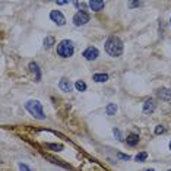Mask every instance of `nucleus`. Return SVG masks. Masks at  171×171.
<instances>
[{"label":"nucleus","instance_id":"f257e3e1","mask_svg":"<svg viewBox=\"0 0 171 171\" xmlns=\"http://www.w3.org/2000/svg\"><path fill=\"white\" fill-rule=\"evenodd\" d=\"M105 51L108 53L110 56L119 57L123 53V41L116 35H110L108 40L105 41Z\"/></svg>","mask_w":171,"mask_h":171},{"label":"nucleus","instance_id":"f03ea898","mask_svg":"<svg viewBox=\"0 0 171 171\" xmlns=\"http://www.w3.org/2000/svg\"><path fill=\"white\" fill-rule=\"evenodd\" d=\"M25 108L28 110L29 113L32 114L34 117H37L40 120H44L45 119V116H44V111H43V105L41 102L37 100H31V101H26V104H25Z\"/></svg>","mask_w":171,"mask_h":171},{"label":"nucleus","instance_id":"7ed1b4c3","mask_svg":"<svg viewBox=\"0 0 171 171\" xmlns=\"http://www.w3.org/2000/svg\"><path fill=\"white\" fill-rule=\"evenodd\" d=\"M73 51H75L73 44L69 40H63V41H60V43L57 44V54L60 57H63V59H67V57L73 56Z\"/></svg>","mask_w":171,"mask_h":171},{"label":"nucleus","instance_id":"20e7f679","mask_svg":"<svg viewBox=\"0 0 171 171\" xmlns=\"http://www.w3.org/2000/svg\"><path fill=\"white\" fill-rule=\"evenodd\" d=\"M88 22H89V15L86 13L85 10H79V12L73 16V24H75L76 26H83V25L88 24Z\"/></svg>","mask_w":171,"mask_h":171},{"label":"nucleus","instance_id":"39448f33","mask_svg":"<svg viewBox=\"0 0 171 171\" xmlns=\"http://www.w3.org/2000/svg\"><path fill=\"white\" fill-rule=\"evenodd\" d=\"M50 19L56 25H59V26H63V25L66 24V19H64V16H63V13L60 10H53L51 13H50Z\"/></svg>","mask_w":171,"mask_h":171},{"label":"nucleus","instance_id":"423d86ee","mask_svg":"<svg viewBox=\"0 0 171 171\" xmlns=\"http://www.w3.org/2000/svg\"><path fill=\"white\" fill-rule=\"evenodd\" d=\"M98 54H100V51H98V48H95V47H88L83 51V57H85L86 60H89V62L95 60L98 57Z\"/></svg>","mask_w":171,"mask_h":171},{"label":"nucleus","instance_id":"0eeeda50","mask_svg":"<svg viewBox=\"0 0 171 171\" xmlns=\"http://www.w3.org/2000/svg\"><path fill=\"white\" fill-rule=\"evenodd\" d=\"M88 5H89V7L94 10V12H100V10L104 9L105 2H102V0H91Z\"/></svg>","mask_w":171,"mask_h":171},{"label":"nucleus","instance_id":"6e6552de","mask_svg":"<svg viewBox=\"0 0 171 171\" xmlns=\"http://www.w3.org/2000/svg\"><path fill=\"white\" fill-rule=\"evenodd\" d=\"M155 108H157V104H155V101L154 100H146L145 101V104H143V113H154L155 111Z\"/></svg>","mask_w":171,"mask_h":171},{"label":"nucleus","instance_id":"1a4fd4ad","mask_svg":"<svg viewBox=\"0 0 171 171\" xmlns=\"http://www.w3.org/2000/svg\"><path fill=\"white\" fill-rule=\"evenodd\" d=\"M59 88H60L63 92H70L72 88H73V85H72V82L69 81V79L63 78L62 81H60V83H59Z\"/></svg>","mask_w":171,"mask_h":171},{"label":"nucleus","instance_id":"9d476101","mask_svg":"<svg viewBox=\"0 0 171 171\" xmlns=\"http://www.w3.org/2000/svg\"><path fill=\"white\" fill-rule=\"evenodd\" d=\"M29 70H31L34 75H35V81H37V82L41 81V72H40V67H38L37 63H35V62L29 63Z\"/></svg>","mask_w":171,"mask_h":171},{"label":"nucleus","instance_id":"9b49d317","mask_svg":"<svg viewBox=\"0 0 171 171\" xmlns=\"http://www.w3.org/2000/svg\"><path fill=\"white\" fill-rule=\"evenodd\" d=\"M126 142H127L129 146H136L139 143V135L138 133H129Z\"/></svg>","mask_w":171,"mask_h":171},{"label":"nucleus","instance_id":"f8f14e48","mask_svg":"<svg viewBox=\"0 0 171 171\" xmlns=\"http://www.w3.org/2000/svg\"><path fill=\"white\" fill-rule=\"evenodd\" d=\"M158 97H159V100H162V101H171V89L164 88V89H161L158 92Z\"/></svg>","mask_w":171,"mask_h":171},{"label":"nucleus","instance_id":"ddd939ff","mask_svg":"<svg viewBox=\"0 0 171 171\" xmlns=\"http://www.w3.org/2000/svg\"><path fill=\"white\" fill-rule=\"evenodd\" d=\"M92 79L95 82H105V81H108V75L107 73H95L92 76Z\"/></svg>","mask_w":171,"mask_h":171},{"label":"nucleus","instance_id":"4468645a","mask_svg":"<svg viewBox=\"0 0 171 171\" xmlns=\"http://www.w3.org/2000/svg\"><path fill=\"white\" fill-rule=\"evenodd\" d=\"M105 113L107 116H114V114L117 113V105L116 104H108L105 107Z\"/></svg>","mask_w":171,"mask_h":171},{"label":"nucleus","instance_id":"2eb2a0df","mask_svg":"<svg viewBox=\"0 0 171 171\" xmlns=\"http://www.w3.org/2000/svg\"><path fill=\"white\" fill-rule=\"evenodd\" d=\"M54 37H51V35H48V37H45L44 38V47L45 48H50V47H53L54 45Z\"/></svg>","mask_w":171,"mask_h":171},{"label":"nucleus","instance_id":"dca6fc26","mask_svg":"<svg viewBox=\"0 0 171 171\" xmlns=\"http://www.w3.org/2000/svg\"><path fill=\"white\" fill-rule=\"evenodd\" d=\"M75 88L79 91V92H83V91L86 89V83H85L83 81H78V82L75 83Z\"/></svg>","mask_w":171,"mask_h":171},{"label":"nucleus","instance_id":"f3484780","mask_svg":"<svg viewBox=\"0 0 171 171\" xmlns=\"http://www.w3.org/2000/svg\"><path fill=\"white\" fill-rule=\"evenodd\" d=\"M146 158H148V154H146V152H140V154H138V155L135 157V159H136L138 162H143L145 159H146Z\"/></svg>","mask_w":171,"mask_h":171},{"label":"nucleus","instance_id":"a211bd4d","mask_svg":"<svg viewBox=\"0 0 171 171\" xmlns=\"http://www.w3.org/2000/svg\"><path fill=\"white\" fill-rule=\"evenodd\" d=\"M45 146H47L48 149H54V151H57V152L63 149V145H56V143H47Z\"/></svg>","mask_w":171,"mask_h":171},{"label":"nucleus","instance_id":"6ab92c4d","mask_svg":"<svg viewBox=\"0 0 171 171\" xmlns=\"http://www.w3.org/2000/svg\"><path fill=\"white\" fill-rule=\"evenodd\" d=\"M113 133H114V136L119 139V140H124L123 136H121V132H120V130H119L117 127H114V129H113Z\"/></svg>","mask_w":171,"mask_h":171},{"label":"nucleus","instance_id":"aec40b11","mask_svg":"<svg viewBox=\"0 0 171 171\" xmlns=\"http://www.w3.org/2000/svg\"><path fill=\"white\" fill-rule=\"evenodd\" d=\"M164 132H165V127L161 126V124H158L157 127H155V135H162Z\"/></svg>","mask_w":171,"mask_h":171},{"label":"nucleus","instance_id":"412c9836","mask_svg":"<svg viewBox=\"0 0 171 171\" xmlns=\"http://www.w3.org/2000/svg\"><path fill=\"white\" fill-rule=\"evenodd\" d=\"M117 157H119L120 159H124V161H129V159H130V157H129V155H124V154H121V152H119V154H117Z\"/></svg>","mask_w":171,"mask_h":171},{"label":"nucleus","instance_id":"4be33fe9","mask_svg":"<svg viewBox=\"0 0 171 171\" xmlns=\"http://www.w3.org/2000/svg\"><path fill=\"white\" fill-rule=\"evenodd\" d=\"M19 170H21V171H31V170H29V167L26 165V164H22V162L19 164Z\"/></svg>","mask_w":171,"mask_h":171},{"label":"nucleus","instance_id":"5701e85b","mask_svg":"<svg viewBox=\"0 0 171 171\" xmlns=\"http://www.w3.org/2000/svg\"><path fill=\"white\" fill-rule=\"evenodd\" d=\"M75 6H76V7H82V9H83V7H85V3H79V2H75Z\"/></svg>","mask_w":171,"mask_h":171},{"label":"nucleus","instance_id":"b1692460","mask_svg":"<svg viewBox=\"0 0 171 171\" xmlns=\"http://www.w3.org/2000/svg\"><path fill=\"white\" fill-rule=\"evenodd\" d=\"M140 5H142L140 2H132V3H130V6H140Z\"/></svg>","mask_w":171,"mask_h":171},{"label":"nucleus","instance_id":"393cba45","mask_svg":"<svg viewBox=\"0 0 171 171\" xmlns=\"http://www.w3.org/2000/svg\"><path fill=\"white\" fill-rule=\"evenodd\" d=\"M67 2H57V5H60V6H63V5H66Z\"/></svg>","mask_w":171,"mask_h":171},{"label":"nucleus","instance_id":"a878e982","mask_svg":"<svg viewBox=\"0 0 171 171\" xmlns=\"http://www.w3.org/2000/svg\"><path fill=\"white\" fill-rule=\"evenodd\" d=\"M146 171H155V170H152V168H149V170H146Z\"/></svg>","mask_w":171,"mask_h":171},{"label":"nucleus","instance_id":"bb28decb","mask_svg":"<svg viewBox=\"0 0 171 171\" xmlns=\"http://www.w3.org/2000/svg\"><path fill=\"white\" fill-rule=\"evenodd\" d=\"M170 149H171V142H170Z\"/></svg>","mask_w":171,"mask_h":171},{"label":"nucleus","instance_id":"cd10ccee","mask_svg":"<svg viewBox=\"0 0 171 171\" xmlns=\"http://www.w3.org/2000/svg\"><path fill=\"white\" fill-rule=\"evenodd\" d=\"M170 25H171V19H170Z\"/></svg>","mask_w":171,"mask_h":171},{"label":"nucleus","instance_id":"c85d7f7f","mask_svg":"<svg viewBox=\"0 0 171 171\" xmlns=\"http://www.w3.org/2000/svg\"><path fill=\"white\" fill-rule=\"evenodd\" d=\"M168 171H171V170H168Z\"/></svg>","mask_w":171,"mask_h":171}]
</instances>
